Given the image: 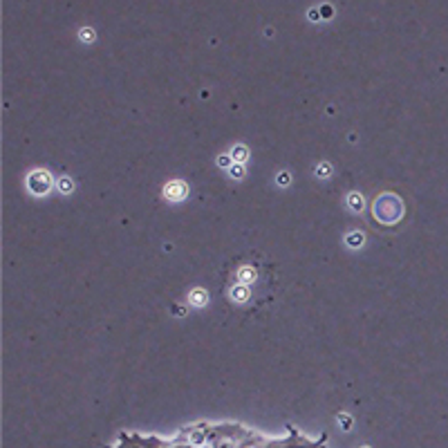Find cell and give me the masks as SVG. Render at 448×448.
<instances>
[{
	"label": "cell",
	"instance_id": "3957f363",
	"mask_svg": "<svg viewBox=\"0 0 448 448\" xmlns=\"http://www.w3.org/2000/svg\"><path fill=\"white\" fill-rule=\"evenodd\" d=\"M191 300H193L195 305H202V303L206 300V298H204V291H202V289H200V291H193V294H191Z\"/></svg>",
	"mask_w": 448,
	"mask_h": 448
},
{
	"label": "cell",
	"instance_id": "5b68a950",
	"mask_svg": "<svg viewBox=\"0 0 448 448\" xmlns=\"http://www.w3.org/2000/svg\"><path fill=\"white\" fill-rule=\"evenodd\" d=\"M236 157H238V159H240V162H242V159L247 157V150H244L242 146H240V148H236Z\"/></svg>",
	"mask_w": 448,
	"mask_h": 448
},
{
	"label": "cell",
	"instance_id": "8992f818",
	"mask_svg": "<svg viewBox=\"0 0 448 448\" xmlns=\"http://www.w3.org/2000/svg\"><path fill=\"white\" fill-rule=\"evenodd\" d=\"M349 244H352V247H357V244H361V240H363V236H349Z\"/></svg>",
	"mask_w": 448,
	"mask_h": 448
},
{
	"label": "cell",
	"instance_id": "277c9868",
	"mask_svg": "<svg viewBox=\"0 0 448 448\" xmlns=\"http://www.w3.org/2000/svg\"><path fill=\"white\" fill-rule=\"evenodd\" d=\"M352 204H354L352 208H357V211H361V204H363V200H361V198H357V195H352Z\"/></svg>",
	"mask_w": 448,
	"mask_h": 448
},
{
	"label": "cell",
	"instance_id": "52a82bcc",
	"mask_svg": "<svg viewBox=\"0 0 448 448\" xmlns=\"http://www.w3.org/2000/svg\"><path fill=\"white\" fill-rule=\"evenodd\" d=\"M81 36H83V38H85V41H88V38L92 41V36H94V34H92V32H88V29H83V34H81Z\"/></svg>",
	"mask_w": 448,
	"mask_h": 448
},
{
	"label": "cell",
	"instance_id": "7a4b0ae2",
	"mask_svg": "<svg viewBox=\"0 0 448 448\" xmlns=\"http://www.w3.org/2000/svg\"><path fill=\"white\" fill-rule=\"evenodd\" d=\"M184 195H186V184L184 182H170L166 186V198L168 200L177 202V200H182Z\"/></svg>",
	"mask_w": 448,
	"mask_h": 448
},
{
	"label": "cell",
	"instance_id": "6da1fadb",
	"mask_svg": "<svg viewBox=\"0 0 448 448\" xmlns=\"http://www.w3.org/2000/svg\"><path fill=\"white\" fill-rule=\"evenodd\" d=\"M50 184H52L50 175L43 173V170H36L34 175H29V188H32L34 193H38V195L45 193L47 188H50Z\"/></svg>",
	"mask_w": 448,
	"mask_h": 448
}]
</instances>
